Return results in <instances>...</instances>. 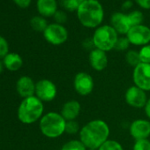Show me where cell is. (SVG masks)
<instances>
[{
	"label": "cell",
	"instance_id": "25",
	"mask_svg": "<svg viewBox=\"0 0 150 150\" xmlns=\"http://www.w3.org/2000/svg\"><path fill=\"white\" fill-rule=\"evenodd\" d=\"M128 17H129V19L131 21V23H132V27L142 24L143 13L140 11H138V10L132 11V12L128 13Z\"/></svg>",
	"mask_w": 150,
	"mask_h": 150
},
{
	"label": "cell",
	"instance_id": "19",
	"mask_svg": "<svg viewBox=\"0 0 150 150\" xmlns=\"http://www.w3.org/2000/svg\"><path fill=\"white\" fill-rule=\"evenodd\" d=\"M31 28L37 32H43L48 27L47 21L42 16H35L30 21Z\"/></svg>",
	"mask_w": 150,
	"mask_h": 150
},
{
	"label": "cell",
	"instance_id": "21",
	"mask_svg": "<svg viewBox=\"0 0 150 150\" xmlns=\"http://www.w3.org/2000/svg\"><path fill=\"white\" fill-rule=\"evenodd\" d=\"M61 150H88V148L80 139H70L62 146Z\"/></svg>",
	"mask_w": 150,
	"mask_h": 150
},
{
	"label": "cell",
	"instance_id": "23",
	"mask_svg": "<svg viewBox=\"0 0 150 150\" xmlns=\"http://www.w3.org/2000/svg\"><path fill=\"white\" fill-rule=\"evenodd\" d=\"M97 150H124V147L118 141L109 139Z\"/></svg>",
	"mask_w": 150,
	"mask_h": 150
},
{
	"label": "cell",
	"instance_id": "10",
	"mask_svg": "<svg viewBox=\"0 0 150 150\" xmlns=\"http://www.w3.org/2000/svg\"><path fill=\"white\" fill-rule=\"evenodd\" d=\"M130 43L135 46H145L150 42V28L143 24L132 27L125 35Z\"/></svg>",
	"mask_w": 150,
	"mask_h": 150
},
{
	"label": "cell",
	"instance_id": "4",
	"mask_svg": "<svg viewBox=\"0 0 150 150\" xmlns=\"http://www.w3.org/2000/svg\"><path fill=\"white\" fill-rule=\"evenodd\" d=\"M43 103L36 96L25 98L18 109V117L23 124L30 125L40 118L43 114Z\"/></svg>",
	"mask_w": 150,
	"mask_h": 150
},
{
	"label": "cell",
	"instance_id": "33",
	"mask_svg": "<svg viewBox=\"0 0 150 150\" xmlns=\"http://www.w3.org/2000/svg\"><path fill=\"white\" fill-rule=\"evenodd\" d=\"M13 1L18 6L21 8H27L31 4V0H13Z\"/></svg>",
	"mask_w": 150,
	"mask_h": 150
},
{
	"label": "cell",
	"instance_id": "7",
	"mask_svg": "<svg viewBox=\"0 0 150 150\" xmlns=\"http://www.w3.org/2000/svg\"><path fill=\"white\" fill-rule=\"evenodd\" d=\"M73 88L79 96H88L94 90V79L89 73L86 71H80L74 76Z\"/></svg>",
	"mask_w": 150,
	"mask_h": 150
},
{
	"label": "cell",
	"instance_id": "27",
	"mask_svg": "<svg viewBox=\"0 0 150 150\" xmlns=\"http://www.w3.org/2000/svg\"><path fill=\"white\" fill-rule=\"evenodd\" d=\"M130 44L131 43L126 36H121V37H118L114 50H116L117 51H125V50H128Z\"/></svg>",
	"mask_w": 150,
	"mask_h": 150
},
{
	"label": "cell",
	"instance_id": "6",
	"mask_svg": "<svg viewBox=\"0 0 150 150\" xmlns=\"http://www.w3.org/2000/svg\"><path fill=\"white\" fill-rule=\"evenodd\" d=\"M43 36L49 43L52 45H61L67 41L68 31L63 25L52 23L48 25L43 31Z\"/></svg>",
	"mask_w": 150,
	"mask_h": 150
},
{
	"label": "cell",
	"instance_id": "30",
	"mask_svg": "<svg viewBox=\"0 0 150 150\" xmlns=\"http://www.w3.org/2000/svg\"><path fill=\"white\" fill-rule=\"evenodd\" d=\"M53 17H54V20H55L56 23L60 24V25H63V24L65 23L66 21H67V15H66V13H65L64 12H63V11L57 10V13L54 14Z\"/></svg>",
	"mask_w": 150,
	"mask_h": 150
},
{
	"label": "cell",
	"instance_id": "17",
	"mask_svg": "<svg viewBox=\"0 0 150 150\" xmlns=\"http://www.w3.org/2000/svg\"><path fill=\"white\" fill-rule=\"evenodd\" d=\"M37 10L42 17H51L57 11V0H37Z\"/></svg>",
	"mask_w": 150,
	"mask_h": 150
},
{
	"label": "cell",
	"instance_id": "31",
	"mask_svg": "<svg viewBox=\"0 0 150 150\" xmlns=\"http://www.w3.org/2000/svg\"><path fill=\"white\" fill-rule=\"evenodd\" d=\"M136 4L142 9H150V0H135Z\"/></svg>",
	"mask_w": 150,
	"mask_h": 150
},
{
	"label": "cell",
	"instance_id": "26",
	"mask_svg": "<svg viewBox=\"0 0 150 150\" xmlns=\"http://www.w3.org/2000/svg\"><path fill=\"white\" fill-rule=\"evenodd\" d=\"M140 62L145 64H150V43L142 46L139 50Z\"/></svg>",
	"mask_w": 150,
	"mask_h": 150
},
{
	"label": "cell",
	"instance_id": "2",
	"mask_svg": "<svg viewBox=\"0 0 150 150\" xmlns=\"http://www.w3.org/2000/svg\"><path fill=\"white\" fill-rule=\"evenodd\" d=\"M77 17L83 27L97 28L103 21L104 11L98 0H85L77 10Z\"/></svg>",
	"mask_w": 150,
	"mask_h": 150
},
{
	"label": "cell",
	"instance_id": "35",
	"mask_svg": "<svg viewBox=\"0 0 150 150\" xmlns=\"http://www.w3.org/2000/svg\"><path fill=\"white\" fill-rule=\"evenodd\" d=\"M132 5L133 4H132V2L131 1V0H125V1L122 5V9L124 11H127V10H129V9L132 8Z\"/></svg>",
	"mask_w": 150,
	"mask_h": 150
},
{
	"label": "cell",
	"instance_id": "5",
	"mask_svg": "<svg viewBox=\"0 0 150 150\" xmlns=\"http://www.w3.org/2000/svg\"><path fill=\"white\" fill-rule=\"evenodd\" d=\"M117 39L118 34L110 25L98 27L92 36L95 48L105 52L114 50Z\"/></svg>",
	"mask_w": 150,
	"mask_h": 150
},
{
	"label": "cell",
	"instance_id": "20",
	"mask_svg": "<svg viewBox=\"0 0 150 150\" xmlns=\"http://www.w3.org/2000/svg\"><path fill=\"white\" fill-rule=\"evenodd\" d=\"M125 62L132 67L137 66L140 62V57H139V53L137 50H130L125 53Z\"/></svg>",
	"mask_w": 150,
	"mask_h": 150
},
{
	"label": "cell",
	"instance_id": "29",
	"mask_svg": "<svg viewBox=\"0 0 150 150\" xmlns=\"http://www.w3.org/2000/svg\"><path fill=\"white\" fill-rule=\"evenodd\" d=\"M9 47L6 40L0 35V58L5 57L8 54Z\"/></svg>",
	"mask_w": 150,
	"mask_h": 150
},
{
	"label": "cell",
	"instance_id": "36",
	"mask_svg": "<svg viewBox=\"0 0 150 150\" xmlns=\"http://www.w3.org/2000/svg\"><path fill=\"white\" fill-rule=\"evenodd\" d=\"M4 63L1 61V60H0V73H1L2 71H3V70H4Z\"/></svg>",
	"mask_w": 150,
	"mask_h": 150
},
{
	"label": "cell",
	"instance_id": "9",
	"mask_svg": "<svg viewBox=\"0 0 150 150\" xmlns=\"http://www.w3.org/2000/svg\"><path fill=\"white\" fill-rule=\"evenodd\" d=\"M147 99L146 92L135 85L129 87L125 93V103L134 109H144Z\"/></svg>",
	"mask_w": 150,
	"mask_h": 150
},
{
	"label": "cell",
	"instance_id": "18",
	"mask_svg": "<svg viewBox=\"0 0 150 150\" xmlns=\"http://www.w3.org/2000/svg\"><path fill=\"white\" fill-rule=\"evenodd\" d=\"M4 65L11 71H18L23 64L21 57L17 53H8L3 59Z\"/></svg>",
	"mask_w": 150,
	"mask_h": 150
},
{
	"label": "cell",
	"instance_id": "1",
	"mask_svg": "<svg viewBox=\"0 0 150 150\" xmlns=\"http://www.w3.org/2000/svg\"><path fill=\"white\" fill-rule=\"evenodd\" d=\"M110 129L103 119H94L84 125L79 132V139L88 149H98L109 139Z\"/></svg>",
	"mask_w": 150,
	"mask_h": 150
},
{
	"label": "cell",
	"instance_id": "16",
	"mask_svg": "<svg viewBox=\"0 0 150 150\" xmlns=\"http://www.w3.org/2000/svg\"><path fill=\"white\" fill-rule=\"evenodd\" d=\"M16 89L18 94L24 99L34 96L35 94V83L32 78L28 76H22L16 83Z\"/></svg>",
	"mask_w": 150,
	"mask_h": 150
},
{
	"label": "cell",
	"instance_id": "38",
	"mask_svg": "<svg viewBox=\"0 0 150 150\" xmlns=\"http://www.w3.org/2000/svg\"><path fill=\"white\" fill-rule=\"evenodd\" d=\"M88 150H96V149H88Z\"/></svg>",
	"mask_w": 150,
	"mask_h": 150
},
{
	"label": "cell",
	"instance_id": "11",
	"mask_svg": "<svg viewBox=\"0 0 150 150\" xmlns=\"http://www.w3.org/2000/svg\"><path fill=\"white\" fill-rule=\"evenodd\" d=\"M57 95V86L50 80L42 79L35 83V96L43 102L53 101Z\"/></svg>",
	"mask_w": 150,
	"mask_h": 150
},
{
	"label": "cell",
	"instance_id": "24",
	"mask_svg": "<svg viewBox=\"0 0 150 150\" xmlns=\"http://www.w3.org/2000/svg\"><path fill=\"white\" fill-rule=\"evenodd\" d=\"M81 126L80 124L76 120H71V121H66L65 125V132L70 134V135H74L80 132L81 131Z\"/></svg>",
	"mask_w": 150,
	"mask_h": 150
},
{
	"label": "cell",
	"instance_id": "3",
	"mask_svg": "<svg viewBox=\"0 0 150 150\" xmlns=\"http://www.w3.org/2000/svg\"><path fill=\"white\" fill-rule=\"evenodd\" d=\"M66 120L56 111L46 113L40 119V130L42 133L50 139H56L65 132Z\"/></svg>",
	"mask_w": 150,
	"mask_h": 150
},
{
	"label": "cell",
	"instance_id": "37",
	"mask_svg": "<svg viewBox=\"0 0 150 150\" xmlns=\"http://www.w3.org/2000/svg\"><path fill=\"white\" fill-rule=\"evenodd\" d=\"M78 1H79L80 3H82L83 1H85V0H78Z\"/></svg>",
	"mask_w": 150,
	"mask_h": 150
},
{
	"label": "cell",
	"instance_id": "12",
	"mask_svg": "<svg viewBox=\"0 0 150 150\" xmlns=\"http://www.w3.org/2000/svg\"><path fill=\"white\" fill-rule=\"evenodd\" d=\"M129 132L134 140L148 139L150 136V121L143 118L133 120L129 126Z\"/></svg>",
	"mask_w": 150,
	"mask_h": 150
},
{
	"label": "cell",
	"instance_id": "22",
	"mask_svg": "<svg viewBox=\"0 0 150 150\" xmlns=\"http://www.w3.org/2000/svg\"><path fill=\"white\" fill-rule=\"evenodd\" d=\"M59 4L68 12H77L81 5L78 0H59Z\"/></svg>",
	"mask_w": 150,
	"mask_h": 150
},
{
	"label": "cell",
	"instance_id": "34",
	"mask_svg": "<svg viewBox=\"0 0 150 150\" xmlns=\"http://www.w3.org/2000/svg\"><path fill=\"white\" fill-rule=\"evenodd\" d=\"M144 111H145V114L146 116V117L150 120V97L147 99V102L144 107Z\"/></svg>",
	"mask_w": 150,
	"mask_h": 150
},
{
	"label": "cell",
	"instance_id": "32",
	"mask_svg": "<svg viewBox=\"0 0 150 150\" xmlns=\"http://www.w3.org/2000/svg\"><path fill=\"white\" fill-rule=\"evenodd\" d=\"M82 46H83L84 49L89 50L90 51L95 49V45H94V42H93L92 38H88V39L84 40V42H82Z\"/></svg>",
	"mask_w": 150,
	"mask_h": 150
},
{
	"label": "cell",
	"instance_id": "13",
	"mask_svg": "<svg viewBox=\"0 0 150 150\" xmlns=\"http://www.w3.org/2000/svg\"><path fill=\"white\" fill-rule=\"evenodd\" d=\"M110 26L117 31L118 35H126L132 28L128 14L123 13H115L110 17Z\"/></svg>",
	"mask_w": 150,
	"mask_h": 150
},
{
	"label": "cell",
	"instance_id": "8",
	"mask_svg": "<svg viewBox=\"0 0 150 150\" xmlns=\"http://www.w3.org/2000/svg\"><path fill=\"white\" fill-rule=\"evenodd\" d=\"M132 81L142 90L150 91V64L139 63L133 68Z\"/></svg>",
	"mask_w": 150,
	"mask_h": 150
},
{
	"label": "cell",
	"instance_id": "28",
	"mask_svg": "<svg viewBox=\"0 0 150 150\" xmlns=\"http://www.w3.org/2000/svg\"><path fill=\"white\" fill-rule=\"evenodd\" d=\"M132 150H150V140L148 139L135 140Z\"/></svg>",
	"mask_w": 150,
	"mask_h": 150
},
{
	"label": "cell",
	"instance_id": "14",
	"mask_svg": "<svg viewBox=\"0 0 150 150\" xmlns=\"http://www.w3.org/2000/svg\"><path fill=\"white\" fill-rule=\"evenodd\" d=\"M88 62L91 68L96 71H102L107 68L109 64V58L107 52L95 48L89 52Z\"/></svg>",
	"mask_w": 150,
	"mask_h": 150
},
{
	"label": "cell",
	"instance_id": "15",
	"mask_svg": "<svg viewBox=\"0 0 150 150\" xmlns=\"http://www.w3.org/2000/svg\"><path fill=\"white\" fill-rule=\"evenodd\" d=\"M81 110V105L77 100H69L65 102L62 108L60 114L66 121L76 120V118L80 116Z\"/></svg>",
	"mask_w": 150,
	"mask_h": 150
}]
</instances>
